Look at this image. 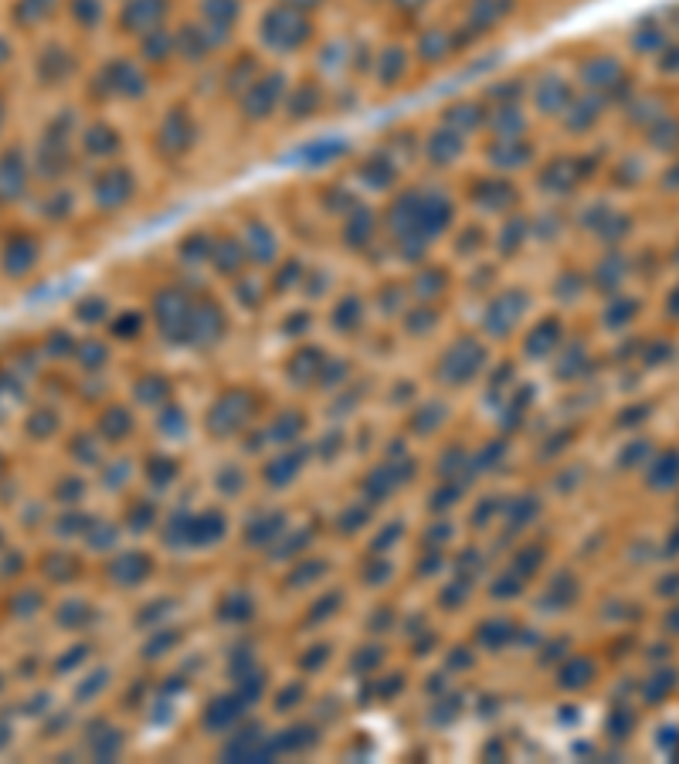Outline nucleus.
<instances>
[{"instance_id": "f257e3e1", "label": "nucleus", "mask_w": 679, "mask_h": 764, "mask_svg": "<svg viewBox=\"0 0 679 764\" xmlns=\"http://www.w3.org/2000/svg\"><path fill=\"white\" fill-rule=\"evenodd\" d=\"M452 201L449 194L432 191V187H415L394 197L388 208V228L401 259H421L428 245L452 225Z\"/></svg>"}, {"instance_id": "f03ea898", "label": "nucleus", "mask_w": 679, "mask_h": 764, "mask_svg": "<svg viewBox=\"0 0 679 764\" xmlns=\"http://www.w3.org/2000/svg\"><path fill=\"white\" fill-rule=\"evenodd\" d=\"M259 38L275 55H292V51H303L309 41H313V21H309V14L299 11V7L275 4L262 14Z\"/></svg>"}, {"instance_id": "7ed1b4c3", "label": "nucleus", "mask_w": 679, "mask_h": 764, "mask_svg": "<svg viewBox=\"0 0 679 764\" xmlns=\"http://www.w3.org/2000/svg\"><path fill=\"white\" fill-rule=\"evenodd\" d=\"M289 92V79L282 72H262L248 89L238 96V113H242L245 123H265L282 109Z\"/></svg>"}, {"instance_id": "20e7f679", "label": "nucleus", "mask_w": 679, "mask_h": 764, "mask_svg": "<svg viewBox=\"0 0 679 764\" xmlns=\"http://www.w3.org/2000/svg\"><path fill=\"white\" fill-rule=\"evenodd\" d=\"M530 313V293L520 286H510L503 293H496L483 309V330L489 337H510L513 330L523 323V316Z\"/></svg>"}, {"instance_id": "39448f33", "label": "nucleus", "mask_w": 679, "mask_h": 764, "mask_svg": "<svg viewBox=\"0 0 679 764\" xmlns=\"http://www.w3.org/2000/svg\"><path fill=\"white\" fill-rule=\"evenodd\" d=\"M486 364V347L476 337H459L442 350L438 360V377L445 384H469L472 377L483 371Z\"/></svg>"}, {"instance_id": "423d86ee", "label": "nucleus", "mask_w": 679, "mask_h": 764, "mask_svg": "<svg viewBox=\"0 0 679 764\" xmlns=\"http://www.w3.org/2000/svg\"><path fill=\"white\" fill-rule=\"evenodd\" d=\"M197 123L187 106H170V113L157 126V153L163 160H180L194 150Z\"/></svg>"}, {"instance_id": "0eeeda50", "label": "nucleus", "mask_w": 679, "mask_h": 764, "mask_svg": "<svg viewBox=\"0 0 679 764\" xmlns=\"http://www.w3.org/2000/svg\"><path fill=\"white\" fill-rule=\"evenodd\" d=\"M133 197H136V177L123 163H113V167L99 170L96 180H92V201H96L102 211L126 208Z\"/></svg>"}, {"instance_id": "6e6552de", "label": "nucleus", "mask_w": 679, "mask_h": 764, "mask_svg": "<svg viewBox=\"0 0 679 764\" xmlns=\"http://www.w3.org/2000/svg\"><path fill=\"white\" fill-rule=\"evenodd\" d=\"M99 82H102V89L116 99H140V96H146V89H150V79H146L143 68L136 62H126V58L109 62L102 68Z\"/></svg>"}, {"instance_id": "1a4fd4ad", "label": "nucleus", "mask_w": 679, "mask_h": 764, "mask_svg": "<svg viewBox=\"0 0 679 764\" xmlns=\"http://www.w3.org/2000/svg\"><path fill=\"white\" fill-rule=\"evenodd\" d=\"M421 153H425V160L438 170L452 167V163H459L462 153H466V136L438 123L435 130L425 136V143H421Z\"/></svg>"}, {"instance_id": "9d476101", "label": "nucleus", "mask_w": 679, "mask_h": 764, "mask_svg": "<svg viewBox=\"0 0 679 764\" xmlns=\"http://www.w3.org/2000/svg\"><path fill=\"white\" fill-rule=\"evenodd\" d=\"M167 11L170 4L167 0H126L123 14H119V24H123L130 34H143L153 31V28H163V21H167Z\"/></svg>"}, {"instance_id": "9b49d317", "label": "nucleus", "mask_w": 679, "mask_h": 764, "mask_svg": "<svg viewBox=\"0 0 679 764\" xmlns=\"http://www.w3.org/2000/svg\"><path fill=\"white\" fill-rule=\"evenodd\" d=\"M486 157L496 170H520L534 160V147L527 136H489Z\"/></svg>"}, {"instance_id": "f8f14e48", "label": "nucleus", "mask_w": 679, "mask_h": 764, "mask_svg": "<svg viewBox=\"0 0 679 764\" xmlns=\"http://www.w3.org/2000/svg\"><path fill=\"white\" fill-rule=\"evenodd\" d=\"M238 238H242L245 245L248 265H272L279 259V235H275L265 221H248Z\"/></svg>"}, {"instance_id": "ddd939ff", "label": "nucleus", "mask_w": 679, "mask_h": 764, "mask_svg": "<svg viewBox=\"0 0 679 764\" xmlns=\"http://www.w3.org/2000/svg\"><path fill=\"white\" fill-rule=\"evenodd\" d=\"M472 201L489 214H510L513 204H517V187L503 177H486L472 187Z\"/></svg>"}, {"instance_id": "4468645a", "label": "nucleus", "mask_w": 679, "mask_h": 764, "mask_svg": "<svg viewBox=\"0 0 679 764\" xmlns=\"http://www.w3.org/2000/svg\"><path fill=\"white\" fill-rule=\"evenodd\" d=\"M455 45H459V34L449 31V28H438L435 24V28L418 34L415 55H418V62H425V65H442V62H449L452 58Z\"/></svg>"}, {"instance_id": "2eb2a0df", "label": "nucleus", "mask_w": 679, "mask_h": 764, "mask_svg": "<svg viewBox=\"0 0 679 764\" xmlns=\"http://www.w3.org/2000/svg\"><path fill=\"white\" fill-rule=\"evenodd\" d=\"M486 116H489L486 102L462 99V102H455V106H445L442 126H449V130L469 136V133H476V130H486Z\"/></svg>"}, {"instance_id": "dca6fc26", "label": "nucleus", "mask_w": 679, "mask_h": 764, "mask_svg": "<svg viewBox=\"0 0 679 764\" xmlns=\"http://www.w3.org/2000/svg\"><path fill=\"white\" fill-rule=\"evenodd\" d=\"M377 235V214L364 204H357L354 211L343 214V242H347L350 252H360V248H371Z\"/></svg>"}, {"instance_id": "f3484780", "label": "nucleus", "mask_w": 679, "mask_h": 764, "mask_svg": "<svg viewBox=\"0 0 679 764\" xmlns=\"http://www.w3.org/2000/svg\"><path fill=\"white\" fill-rule=\"evenodd\" d=\"M320 106H323V89L313 79L292 85L286 92V102H282V109H286V116L292 123H306V119H313L320 113Z\"/></svg>"}, {"instance_id": "a211bd4d", "label": "nucleus", "mask_w": 679, "mask_h": 764, "mask_svg": "<svg viewBox=\"0 0 679 764\" xmlns=\"http://www.w3.org/2000/svg\"><path fill=\"white\" fill-rule=\"evenodd\" d=\"M527 92L544 116H557L571 106V89H567V82L557 79V75H547V79L534 82V89H527Z\"/></svg>"}, {"instance_id": "6ab92c4d", "label": "nucleus", "mask_w": 679, "mask_h": 764, "mask_svg": "<svg viewBox=\"0 0 679 764\" xmlns=\"http://www.w3.org/2000/svg\"><path fill=\"white\" fill-rule=\"evenodd\" d=\"M398 167L401 163L394 160V157H388V153H374L371 160H364L357 167V177L364 180L371 191H391L394 184H398Z\"/></svg>"}, {"instance_id": "aec40b11", "label": "nucleus", "mask_w": 679, "mask_h": 764, "mask_svg": "<svg viewBox=\"0 0 679 764\" xmlns=\"http://www.w3.org/2000/svg\"><path fill=\"white\" fill-rule=\"evenodd\" d=\"M557 347H561V320H554V316H547V320H540L537 326H530L527 343H523L527 357H550V354H557Z\"/></svg>"}, {"instance_id": "412c9836", "label": "nucleus", "mask_w": 679, "mask_h": 764, "mask_svg": "<svg viewBox=\"0 0 679 764\" xmlns=\"http://www.w3.org/2000/svg\"><path fill=\"white\" fill-rule=\"evenodd\" d=\"M211 265L218 276H242V269L248 265L242 238H221V242H214Z\"/></svg>"}, {"instance_id": "4be33fe9", "label": "nucleus", "mask_w": 679, "mask_h": 764, "mask_svg": "<svg viewBox=\"0 0 679 764\" xmlns=\"http://www.w3.org/2000/svg\"><path fill=\"white\" fill-rule=\"evenodd\" d=\"M140 51H143V62L150 65H167L170 58H177V41H174V31L163 24V28H153L146 31L140 38Z\"/></svg>"}, {"instance_id": "5701e85b", "label": "nucleus", "mask_w": 679, "mask_h": 764, "mask_svg": "<svg viewBox=\"0 0 679 764\" xmlns=\"http://www.w3.org/2000/svg\"><path fill=\"white\" fill-rule=\"evenodd\" d=\"M408 75V51L405 48H384L381 55L374 58V79L377 85L391 89Z\"/></svg>"}, {"instance_id": "b1692460", "label": "nucleus", "mask_w": 679, "mask_h": 764, "mask_svg": "<svg viewBox=\"0 0 679 764\" xmlns=\"http://www.w3.org/2000/svg\"><path fill=\"white\" fill-rule=\"evenodd\" d=\"M445 286H449V272L438 269V265H425V269H418L415 279H411V296H415L418 303H438Z\"/></svg>"}, {"instance_id": "393cba45", "label": "nucleus", "mask_w": 679, "mask_h": 764, "mask_svg": "<svg viewBox=\"0 0 679 764\" xmlns=\"http://www.w3.org/2000/svg\"><path fill=\"white\" fill-rule=\"evenodd\" d=\"M326 364V354L320 347H303L289 357V374L296 377V384H306V381H320V371Z\"/></svg>"}, {"instance_id": "a878e982", "label": "nucleus", "mask_w": 679, "mask_h": 764, "mask_svg": "<svg viewBox=\"0 0 679 764\" xmlns=\"http://www.w3.org/2000/svg\"><path fill=\"white\" fill-rule=\"evenodd\" d=\"M259 75H262L259 58H255V55H238L235 62L228 65V72H225V89L235 92V96H242V92H245L255 79H259Z\"/></svg>"}, {"instance_id": "bb28decb", "label": "nucleus", "mask_w": 679, "mask_h": 764, "mask_svg": "<svg viewBox=\"0 0 679 764\" xmlns=\"http://www.w3.org/2000/svg\"><path fill=\"white\" fill-rule=\"evenodd\" d=\"M28 187V167H24L21 153H7L0 160V197H17Z\"/></svg>"}, {"instance_id": "cd10ccee", "label": "nucleus", "mask_w": 679, "mask_h": 764, "mask_svg": "<svg viewBox=\"0 0 679 764\" xmlns=\"http://www.w3.org/2000/svg\"><path fill=\"white\" fill-rule=\"evenodd\" d=\"M496 242H500L503 255H517L520 248L530 242V218H523V214H506Z\"/></svg>"}, {"instance_id": "c85d7f7f", "label": "nucleus", "mask_w": 679, "mask_h": 764, "mask_svg": "<svg viewBox=\"0 0 679 764\" xmlns=\"http://www.w3.org/2000/svg\"><path fill=\"white\" fill-rule=\"evenodd\" d=\"M364 299L360 296H340V303L333 306V330L337 333H357L364 326Z\"/></svg>"}, {"instance_id": "c756f323", "label": "nucleus", "mask_w": 679, "mask_h": 764, "mask_svg": "<svg viewBox=\"0 0 679 764\" xmlns=\"http://www.w3.org/2000/svg\"><path fill=\"white\" fill-rule=\"evenodd\" d=\"M347 150H350L347 140H340V136H323V140L309 143L303 150V160L309 167H326V163H337L340 157H347Z\"/></svg>"}, {"instance_id": "7c9ffc66", "label": "nucleus", "mask_w": 679, "mask_h": 764, "mask_svg": "<svg viewBox=\"0 0 679 764\" xmlns=\"http://www.w3.org/2000/svg\"><path fill=\"white\" fill-rule=\"evenodd\" d=\"M119 147H123V140H119V130L109 123H96L89 133H85V150L96 153L99 160H109L113 153H119Z\"/></svg>"}, {"instance_id": "2f4dec72", "label": "nucleus", "mask_w": 679, "mask_h": 764, "mask_svg": "<svg viewBox=\"0 0 679 764\" xmlns=\"http://www.w3.org/2000/svg\"><path fill=\"white\" fill-rule=\"evenodd\" d=\"M34 259H38V248L28 238H17V242L7 245V255H4V269L7 276H28Z\"/></svg>"}, {"instance_id": "473e14b6", "label": "nucleus", "mask_w": 679, "mask_h": 764, "mask_svg": "<svg viewBox=\"0 0 679 764\" xmlns=\"http://www.w3.org/2000/svg\"><path fill=\"white\" fill-rule=\"evenodd\" d=\"M503 14H506V4H503V0H472V7H469V28L476 31V34L493 31V24L500 21Z\"/></svg>"}, {"instance_id": "72a5a7b5", "label": "nucleus", "mask_w": 679, "mask_h": 764, "mask_svg": "<svg viewBox=\"0 0 679 764\" xmlns=\"http://www.w3.org/2000/svg\"><path fill=\"white\" fill-rule=\"evenodd\" d=\"M211 252H214V238L211 235H187L184 242L177 245V255H180V262L184 265H204V262H211Z\"/></svg>"}, {"instance_id": "f704fd0d", "label": "nucleus", "mask_w": 679, "mask_h": 764, "mask_svg": "<svg viewBox=\"0 0 679 764\" xmlns=\"http://www.w3.org/2000/svg\"><path fill=\"white\" fill-rule=\"evenodd\" d=\"M435 323H438V306H435V303H418V306L405 316L408 333H415V337H418V333H432Z\"/></svg>"}, {"instance_id": "c9c22d12", "label": "nucleus", "mask_w": 679, "mask_h": 764, "mask_svg": "<svg viewBox=\"0 0 679 764\" xmlns=\"http://www.w3.org/2000/svg\"><path fill=\"white\" fill-rule=\"evenodd\" d=\"M306 279V269H303V262L299 259H286V262H279V276H275V289H282V286H299V282Z\"/></svg>"}, {"instance_id": "e433bc0d", "label": "nucleus", "mask_w": 679, "mask_h": 764, "mask_svg": "<svg viewBox=\"0 0 679 764\" xmlns=\"http://www.w3.org/2000/svg\"><path fill=\"white\" fill-rule=\"evenodd\" d=\"M113 333H116V337H140V333H143V316H140V313L116 316Z\"/></svg>"}, {"instance_id": "4c0bfd02", "label": "nucleus", "mask_w": 679, "mask_h": 764, "mask_svg": "<svg viewBox=\"0 0 679 764\" xmlns=\"http://www.w3.org/2000/svg\"><path fill=\"white\" fill-rule=\"evenodd\" d=\"M309 326H313V313L299 309V313H289L286 320H282V333H292V337H299V333H306Z\"/></svg>"}, {"instance_id": "58836bf2", "label": "nucleus", "mask_w": 679, "mask_h": 764, "mask_svg": "<svg viewBox=\"0 0 679 764\" xmlns=\"http://www.w3.org/2000/svg\"><path fill=\"white\" fill-rule=\"evenodd\" d=\"M106 309H109L106 299H102V296H89L79 306V316H82V320H102V316H106Z\"/></svg>"}, {"instance_id": "ea45409f", "label": "nucleus", "mask_w": 679, "mask_h": 764, "mask_svg": "<svg viewBox=\"0 0 679 764\" xmlns=\"http://www.w3.org/2000/svg\"><path fill=\"white\" fill-rule=\"evenodd\" d=\"M391 4H394V7H398V11H401V14H418V11H421V7H425V4H428V0H391Z\"/></svg>"}, {"instance_id": "a19ab883", "label": "nucleus", "mask_w": 679, "mask_h": 764, "mask_svg": "<svg viewBox=\"0 0 679 764\" xmlns=\"http://www.w3.org/2000/svg\"><path fill=\"white\" fill-rule=\"evenodd\" d=\"M282 4H289V7H299V11H313V7H320L323 0H282Z\"/></svg>"}, {"instance_id": "79ce46f5", "label": "nucleus", "mask_w": 679, "mask_h": 764, "mask_svg": "<svg viewBox=\"0 0 679 764\" xmlns=\"http://www.w3.org/2000/svg\"><path fill=\"white\" fill-rule=\"evenodd\" d=\"M4 62H7V45L0 41V65H4Z\"/></svg>"}, {"instance_id": "37998d69", "label": "nucleus", "mask_w": 679, "mask_h": 764, "mask_svg": "<svg viewBox=\"0 0 679 764\" xmlns=\"http://www.w3.org/2000/svg\"><path fill=\"white\" fill-rule=\"evenodd\" d=\"M0 123H4V106H0Z\"/></svg>"}]
</instances>
